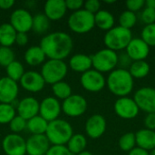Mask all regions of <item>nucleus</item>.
Segmentation results:
<instances>
[{
  "instance_id": "obj_1",
  "label": "nucleus",
  "mask_w": 155,
  "mask_h": 155,
  "mask_svg": "<svg viewBox=\"0 0 155 155\" xmlns=\"http://www.w3.org/2000/svg\"><path fill=\"white\" fill-rule=\"evenodd\" d=\"M40 47L48 58L64 60L73 50V39L64 32H54L42 38Z\"/></svg>"
},
{
  "instance_id": "obj_2",
  "label": "nucleus",
  "mask_w": 155,
  "mask_h": 155,
  "mask_svg": "<svg viewBox=\"0 0 155 155\" xmlns=\"http://www.w3.org/2000/svg\"><path fill=\"white\" fill-rule=\"evenodd\" d=\"M134 80L125 68L114 69L106 79V85L109 91L118 97L128 96L134 89Z\"/></svg>"
},
{
  "instance_id": "obj_3",
  "label": "nucleus",
  "mask_w": 155,
  "mask_h": 155,
  "mask_svg": "<svg viewBox=\"0 0 155 155\" xmlns=\"http://www.w3.org/2000/svg\"><path fill=\"white\" fill-rule=\"evenodd\" d=\"M71 124L62 119L48 123L45 136L53 145H65L74 135Z\"/></svg>"
},
{
  "instance_id": "obj_4",
  "label": "nucleus",
  "mask_w": 155,
  "mask_h": 155,
  "mask_svg": "<svg viewBox=\"0 0 155 155\" xmlns=\"http://www.w3.org/2000/svg\"><path fill=\"white\" fill-rule=\"evenodd\" d=\"M133 39V34L130 29L124 28L120 25L114 26L108 30L104 37V43L106 48L114 52L126 49L127 45Z\"/></svg>"
},
{
  "instance_id": "obj_5",
  "label": "nucleus",
  "mask_w": 155,
  "mask_h": 155,
  "mask_svg": "<svg viewBox=\"0 0 155 155\" xmlns=\"http://www.w3.org/2000/svg\"><path fill=\"white\" fill-rule=\"evenodd\" d=\"M92 57V64L94 70L100 73H111L119 64V55L116 52L104 48L97 51Z\"/></svg>"
},
{
  "instance_id": "obj_6",
  "label": "nucleus",
  "mask_w": 155,
  "mask_h": 155,
  "mask_svg": "<svg viewBox=\"0 0 155 155\" xmlns=\"http://www.w3.org/2000/svg\"><path fill=\"white\" fill-rule=\"evenodd\" d=\"M67 65L64 60L49 59L42 66L41 74L45 83L54 84L63 81L67 74Z\"/></svg>"
},
{
  "instance_id": "obj_7",
  "label": "nucleus",
  "mask_w": 155,
  "mask_h": 155,
  "mask_svg": "<svg viewBox=\"0 0 155 155\" xmlns=\"http://www.w3.org/2000/svg\"><path fill=\"white\" fill-rule=\"evenodd\" d=\"M94 15L84 9L74 12L68 18L69 28L76 34H85L94 27Z\"/></svg>"
},
{
  "instance_id": "obj_8",
  "label": "nucleus",
  "mask_w": 155,
  "mask_h": 155,
  "mask_svg": "<svg viewBox=\"0 0 155 155\" xmlns=\"http://www.w3.org/2000/svg\"><path fill=\"white\" fill-rule=\"evenodd\" d=\"M115 114L122 119L132 120L134 119L140 112V109L134 98L129 96L119 97L114 105Z\"/></svg>"
},
{
  "instance_id": "obj_9",
  "label": "nucleus",
  "mask_w": 155,
  "mask_h": 155,
  "mask_svg": "<svg viewBox=\"0 0 155 155\" xmlns=\"http://www.w3.org/2000/svg\"><path fill=\"white\" fill-rule=\"evenodd\" d=\"M134 100L140 110L147 114H155V88L145 86L138 89Z\"/></svg>"
},
{
  "instance_id": "obj_10",
  "label": "nucleus",
  "mask_w": 155,
  "mask_h": 155,
  "mask_svg": "<svg viewBox=\"0 0 155 155\" xmlns=\"http://www.w3.org/2000/svg\"><path fill=\"white\" fill-rule=\"evenodd\" d=\"M80 82L84 89L92 93L102 91L106 84V79L104 74L94 69H90L82 74Z\"/></svg>"
},
{
  "instance_id": "obj_11",
  "label": "nucleus",
  "mask_w": 155,
  "mask_h": 155,
  "mask_svg": "<svg viewBox=\"0 0 155 155\" xmlns=\"http://www.w3.org/2000/svg\"><path fill=\"white\" fill-rule=\"evenodd\" d=\"M63 112L70 117H78L83 115L87 110L86 99L79 94H72L64 100L62 104Z\"/></svg>"
},
{
  "instance_id": "obj_12",
  "label": "nucleus",
  "mask_w": 155,
  "mask_h": 155,
  "mask_svg": "<svg viewBox=\"0 0 155 155\" xmlns=\"http://www.w3.org/2000/svg\"><path fill=\"white\" fill-rule=\"evenodd\" d=\"M3 151L6 155H25L26 141L16 134H7L2 142Z\"/></svg>"
},
{
  "instance_id": "obj_13",
  "label": "nucleus",
  "mask_w": 155,
  "mask_h": 155,
  "mask_svg": "<svg viewBox=\"0 0 155 155\" xmlns=\"http://www.w3.org/2000/svg\"><path fill=\"white\" fill-rule=\"evenodd\" d=\"M33 16L25 9H16L10 16V25L17 33H27L32 29Z\"/></svg>"
},
{
  "instance_id": "obj_14",
  "label": "nucleus",
  "mask_w": 155,
  "mask_h": 155,
  "mask_svg": "<svg viewBox=\"0 0 155 155\" xmlns=\"http://www.w3.org/2000/svg\"><path fill=\"white\" fill-rule=\"evenodd\" d=\"M62 107L58 100L54 97L45 98L39 105V114L48 123L58 119Z\"/></svg>"
},
{
  "instance_id": "obj_15",
  "label": "nucleus",
  "mask_w": 155,
  "mask_h": 155,
  "mask_svg": "<svg viewBox=\"0 0 155 155\" xmlns=\"http://www.w3.org/2000/svg\"><path fill=\"white\" fill-rule=\"evenodd\" d=\"M50 148V142L45 134H32L26 141L28 155H45Z\"/></svg>"
},
{
  "instance_id": "obj_16",
  "label": "nucleus",
  "mask_w": 155,
  "mask_h": 155,
  "mask_svg": "<svg viewBox=\"0 0 155 155\" xmlns=\"http://www.w3.org/2000/svg\"><path fill=\"white\" fill-rule=\"evenodd\" d=\"M150 53V46L142 38H133L126 47V54L131 60L143 61Z\"/></svg>"
},
{
  "instance_id": "obj_17",
  "label": "nucleus",
  "mask_w": 155,
  "mask_h": 155,
  "mask_svg": "<svg viewBox=\"0 0 155 155\" xmlns=\"http://www.w3.org/2000/svg\"><path fill=\"white\" fill-rule=\"evenodd\" d=\"M22 87L31 93H37L44 89L45 82L41 74L35 71L25 72L24 75L20 80Z\"/></svg>"
},
{
  "instance_id": "obj_18",
  "label": "nucleus",
  "mask_w": 155,
  "mask_h": 155,
  "mask_svg": "<svg viewBox=\"0 0 155 155\" xmlns=\"http://www.w3.org/2000/svg\"><path fill=\"white\" fill-rule=\"evenodd\" d=\"M106 131V120L101 114H93L85 123V132L92 139H98Z\"/></svg>"
},
{
  "instance_id": "obj_19",
  "label": "nucleus",
  "mask_w": 155,
  "mask_h": 155,
  "mask_svg": "<svg viewBox=\"0 0 155 155\" xmlns=\"http://www.w3.org/2000/svg\"><path fill=\"white\" fill-rule=\"evenodd\" d=\"M18 94L17 83L7 76L0 78V104H12Z\"/></svg>"
},
{
  "instance_id": "obj_20",
  "label": "nucleus",
  "mask_w": 155,
  "mask_h": 155,
  "mask_svg": "<svg viewBox=\"0 0 155 155\" xmlns=\"http://www.w3.org/2000/svg\"><path fill=\"white\" fill-rule=\"evenodd\" d=\"M39 105L40 104L35 98L25 97L22 99L17 104L18 115L28 121L37 115L39 113Z\"/></svg>"
},
{
  "instance_id": "obj_21",
  "label": "nucleus",
  "mask_w": 155,
  "mask_h": 155,
  "mask_svg": "<svg viewBox=\"0 0 155 155\" xmlns=\"http://www.w3.org/2000/svg\"><path fill=\"white\" fill-rule=\"evenodd\" d=\"M66 10L64 0H48L45 4V15L52 21L61 19L65 15Z\"/></svg>"
},
{
  "instance_id": "obj_22",
  "label": "nucleus",
  "mask_w": 155,
  "mask_h": 155,
  "mask_svg": "<svg viewBox=\"0 0 155 155\" xmlns=\"http://www.w3.org/2000/svg\"><path fill=\"white\" fill-rule=\"evenodd\" d=\"M136 145L146 151L155 149V131L141 129L135 134Z\"/></svg>"
},
{
  "instance_id": "obj_23",
  "label": "nucleus",
  "mask_w": 155,
  "mask_h": 155,
  "mask_svg": "<svg viewBox=\"0 0 155 155\" xmlns=\"http://www.w3.org/2000/svg\"><path fill=\"white\" fill-rule=\"evenodd\" d=\"M70 68L77 73H85L91 69L93 66L92 57L84 54H77L71 57L69 61Z\"/></svg>"
},
{
  "instance_id": "obj_24",
  "label": "nucleus",
  "mask_w": 155,
  "mask_h": 155,
  "mask_svg": "<svg viewBox=\"0 0 155 155\" xmlns=\"http://www.w3.org/2000/svg\"><path fill=\"white\" fill-rule=\"evenodd\" d=\"M95 25L104 31L112 29L114 25V17L113 14L107 10H100L94 15Z\"/></svg>"
},
{
  "instance_id": "obj_25",
  "label": "nucleus",
  "mask_w": 155,
  "mask_h": 155,
  "mask_svg": "<svg viewBox=\"0 0 155 155\" xmlns=\"http://www.w3.org/2000/svg\"><path fill=\"white\" fill-rule=\"evenodd\" d=\"M45 54L42 48L39 46H31L25 53V60L27 64L31 66H36L44 63Z\"/></svg>"
},
{
  "instance_id": "obj_26",
  "label": "nucleus",
  "mask_w": 155,
  "mask_h": 155,
  "mask_svg": "<svg viewBox=\"0 0 155 155\" xmlns=\"http://www.w3.org/2000/svg\"><path fill=\"white\" fill-rule=\"evenodd\" d=\"M17 32L10 24H2L0 25V44L2 46L10 47L15 43Z\"/></svg>"
},
{
  "instance_id": "obj_27",
  "label": "nucleus",
  "mask_w": 155,
  "mask_h": 155,
  "mask_svg": "<svg viewBox=\"0 0 155 155\" xmlns=\"http://www.w3.org/2000/svg\"><path fill=\"white\" fill-rule=\"evenodd\" d=\"M87 145V140L84 135L81 134H74L69 142L67 143V148L72 154H79L80 153L85 151Z\"/></svg>"
},
{
  "instance_id": "obj_28",
  "label": "nucleus",
  "mask_w": 155,
  "mask_h": 155,
  "mask_svg": "<svg viewBox=\"0 0 155 155\" xmlns=\"http://www.w3.org/2000/svg\"><path fill=\"white\" fill-rule=\"evenodd\" d=\"M48 122L40 115H36L27 121L26 128L32 134H45Z\"/></svg>"
},
{
  "instance_id": "obj_29",
  "label": "nucleus",
  "mask_w": 155,
  "mask_h": 155,
  "mask_svg": "<svg viewBox=\"0 0 155 155\" xmlns=\"http://www.w3.org/2000/svg\"><path fill=\"white\" fill-rule=\"evenodd\" d=\"M150 65L149 64L143 60V61H134L131 64L129 68V73L133 76V78L141 79L146 77L150 73Z\"/></svg>"
},
{
  "instance_id": "obj_30",
  "label": "nucleus",
  "mask_w": 155,
  "mask_h": 155,
  "mask_svg": "<svg viewBox=\"0 0 155 155\" xmlns=\"http://www.w3.org/2000/svg\"><path fill=\"white\" fill-rule=\"evenodd\" d=\"M50 25V20L45 14H37L33 16L32 29L38 34H43L46 32Z\"/></svg>"
},
{
  "instance_id": "obj_31",
  "label": "nucleus",
  "mask_w": 155,
  "mask_h": 155,
  "mask_svg": "<svg viewBox=\"0 0 155 155\" xmlns=\"http://www.w3.org/2000/svg\"><path fill=\"white\" fill-rule=\"evenodd\" d=\"M52 90L56 99L58 98V99L65 100L69 96L72 95V88L70 84H68L67 83L64 81H61L53 84Z\"/></svg>"
},
{
  "instance_id": "obj_32",
  "label": "nucleus",
  "mask_w": 155,
  "mask_h": 155,
  "mask_svg": "<svg viewBox=\"0 0 155 155\" xmlns=\"http://www.w3.org/2000/svg\"><path fill=\"white\" fill-rule=\"evenodd\" d=\"M6 74H7V77L10 78L11 80L15 82L20 81L25 74L24 66L20 62L15 60L6 67Z\"/></svg>"
},
{
  "instance_id": "obj_33",
  "label": "nucleus",
  "mask_w": 155,
  "mask_h": 155,
  "mask_svg": "<svg viewBox=\"0 0 155 155\" xmlns=\"http://www.w3.org/2000/svg\"><path fill=\"white\" fill-rule=\"evenodd\" d=\"M119 147L124 152H130L134 147H136V139L135 134L134 133H126L123 134L118 142Z\"/></svg>"
},
{
  "instance_id": "obj_34",
  "label": "nucleus",
  "mask_w": 155,
  "mask_h": 155,
  "mask_svg": "<svg viewBox=\"0 0 155 155\" xmlns=\"http://www.w3.org/2000/svg\"><path fill=\"white\" fill-rule=\"evenodd\" d=\"M136 22L137 15H135V13L129 10L124 11L119 16V25L126 29L131 30V28H133L135 25Z\"/></svg>"
},
{
  "instance_id": "obj_35",
  "label": "nucleus",
  "mask_w": 155,
  "mask_h": 155,
  "mask_svg": "<svg viewBox=\"0 0 155 155\" xmlns=\"http://www.w3.org/2000/svg\"><path fill=\"white\" fill-rule=\"evenodd\" d=\"M15 116V107L10 104H0V124H9Z\"/></svg>"
},
{
  "instance_id": "obj_36",
  "label": "nucleus",
  "mask_w": 155,
  "mask_h": 155,
  "mask_svg": "<svg viewBox=\"0 0 155 155\" xmlns=\"http://www.w3.org/2000/svg\"><path fill=\"white\" fill-rule=\"evenodd\" d=\"M142 39L151 47L155 46V23L147 25L142 30Z\"/></svg>"
},
{
  "instance_id": "obj_37",
  "label": "nucleus",
  "mask_w": 155,
  "mask_h": 155,
  "mask_svg": "<svg viewBox=\"0 0 155 155\" xmlns=\"http://www.w3.org/2000/svg\"><path fill=\"white\" fill-rule=\"evenodd\" d=\"M15 61V54L10 47H0V65L7 67L12 62Z\"/></svg>"
},
{
  "instance_id": "obj_38",
  "label": "nucleus",
  "mask_w": 155,
  "mask_h": 155,
  "mask_svg": "<svg viewBox=\"0 0 155 155\" xmlns=\"http://www.w3.org/2000/svg\"><path fill=\"white\" fill-rule=\"evenodd\" d=\"M26 124H27V121L25 120L24 118H22L19 115H15L13 120L9 123V126H10V130L14 133V134H18L20 132H22L24 129L26 128Z\"/></svg>"
},
{
  "instance_id": "obj_39",
  "label": "nucleus",
  "mask_w": 155,
  "mask_h": 155,
  "mask_svg": "<svg viewBox=\"0 0 155 155\" xmlns=\"http://www.w3.org/2000/svg\"><path fill=\"white\" fill-rule=\"evenodd\" d=\"M141 19L142 21L145 24V25H151V24H154L155 23V10L153 8H149V7H144L142 15H141Z\"/></svg>"
},
{
  "instance_id": "obj_40",
  "label": "nucleus",
  "mask_w": 155,
  "mask_h": 155,
  "mask_svg": "<svg viewBox=\"0 0 155 155\" xmlns=\"http://www.w3.org/2000/svg\"><path fill=\"white\" fill-rule=\"evenodd\" d=\"M45 155H73L65 145L50 146Z\"/></svg>"
},
{
  "instance_id": "obj_41",
  "label": "nucleus",
  "mask_w": 155,
  "mask_h": 155,
  "mask_svg": "<svg viewBox=\"0 0 155 155\" xmlns=\"http://www.w3.org/2000/svg\"><path fill=\"white\" fill-rule=\"evenodd\" d=\"M84 10L88 11L93 15H95L98 11H100L101 3L98 0H87L86 2H84Z\"/></svg>"
},
{
  "instance_id": "obj_42",
  "label": "nucleus",
  "mask_w": 155,
  "mask_h": 155,
  "mask_svg": "<svg viewBox=\"0 0 155 155\" xmlns=\"http://www.w3.org/2000/svg\"><path fill=\"white\" fill-rule=\"evenodd\" d=\"M127 6V10L132 11L134 13L141 10L143 6H145L144 0H129L125 3Z\"/></svg>"
},
{
  "instance_id": "obj_43",
  "label": "nucleus",
  "mask_w": 155,
  "mask_h": 155,
  "mask_svg": "<svg viewBox=\"0 0 155 155\" xmlns=\"http://www.w3.org/2000/svg\"><path fill=\"white\" fill-rule=\"evenodd\" d=\"M84 4V2L83 0H66L65 1L66 8L69 10H73L74 12L82 9Z\"/></svg>"
},
{
  "instance_id": "obj_44",
  "label": "nucleus",
  "mask_w": 155,
  "mask_h": 155,
  "mask_svg": "<svg viewBox=\"0 0 155 155\" xmlns=\"http://www.w3.org/2000/svg\"><path fill=\"white\" fill-rule=\"evenodd\" d=\"M144 125L146 129L155 131V114H147L144 119Z\"/></svg>"
},
{
  "instance_id": "obj_45",
  "label": "nucleus",
  "mask_w": 155,
  "mask_h": 155,
  "mask_svg": "<svg viewBox=\"0 0 155 155\" xmlns=\"http://www.w3.org/2000/svg\"><path fill=\"white\" fill-rule=\"evenodd\" d=\"M15 43L20 46L25 45L28 43V36L26 33H17L15 37Z\"/></svg>"
},
{
  "instance_id": "obj_46",
  "label": "nucleus",
  "mask_w": 155,
  "mask_h": 155,
  "mask_svg": "<svg viewBox=\"0 0 155 155\" xmlns=\"http://www.w3.org/2000/svg\"><path fill=\"white\" fill-rule=\"evenodd\" d=\"M128 155H149V152L136 146L128 153Z\"/></svg>"
},
{
  "instance_id": "obj_47",
  "label": "nucleus",
  "mask_w": 155,
  "mask_h": 155,
  "mask_svg": "<svg viewBox=\"0 0 155 155\" xmlns=\"http://www.w3.org/2000/svg\"><path fill=\"white\" fill-rule=\"evenodd\" d=\"M15 5L14 0H0V9L6 10L11 8Z\"/></svg>"
},
{
  "instance_id": "obj_48",
  "label": "nucleus",
  "mask_w": 155,
  "mask_h": 155,
  "mask_svg": "<svg viewBox=\"0 0 155 155\" xmlns=\"http://www.w3.org/2000/svg\"><path fill=\"white\" fill-rule=\"evenodd\" d=\"M145 6L149 8H153L155 10V0H146Z\"/></svg>"
},
{
  "instance_id": "obj_49",
  "label": "nucleus",
  "mask_w": 155,
  "mask_h": 155,
  "mask_svg": "<svg viewBox=\"0 0 155 155\" xmlns=\"http://www.w3.org/2000/svg\"><path fill=\"white\" fill-rule=\"evenodd\" d=\"M77 155H94L92 153H90V152H88V151H84V152H82V153H80L79 154Z\"/></svg>"
},
{
  "instance_id": "obj_50",
  "label": "nucleus",
  "mask_w": 155,
  "mask_h": 155,
  "mask_svg": "<svg viewBox=\"0 0 155 155\" xmlns=\"http://www.w3.org/2000/svg\"><path fill=\"white\" fill-rule=\"evenodd\" d=\"M149 155H155V149L149 151Z\"/></svg>"
},
{
  "instance_id": "obj_51",
  "label": "nucleus",
  "mask_w": 155,
  "mask_h": 155,
  "mask_svg": "<svg viewBox=\"0 0 155 155\" xmlns=\"http://www.w3.org/2000/svg\"><path fill=\"white\" fill-rule=\"evenodd\" d=\"M105 3H108V4H112V3H114V1H105Z\"/></svg>"
},
{
  "instance_id": "obj_52",
  "label": "nucleus",
  "mask_w": 155,
  "mask_h": 155,
  "mask_svg": "<svg viewBox=\"0 0 155 155\" xmlns=\"http://www.w3.org/2000/svg\"><path fill=\"white\" fill-rule=\"evenodd\" d=\"M154 63H155V56H154Z\"/></svg>"
}]
</instances>
